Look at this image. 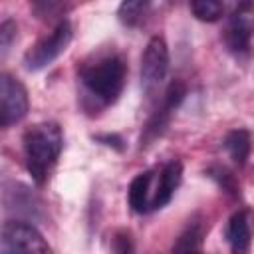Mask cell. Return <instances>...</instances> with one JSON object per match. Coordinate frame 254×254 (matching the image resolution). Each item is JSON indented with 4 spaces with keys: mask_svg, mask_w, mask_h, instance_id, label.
Segmentation results:
<instances>
[{
    "mask_svg": "<svg viewBox=\"0 0 254 254\" xmlns=\"http://www.w3.org/2000/svg\"><path fill=\"white\" fill-rule=\"evenodd\" d=\"M77 79L85 97V107L103 109L113 105L127 79V64L119 52H99L77 69Z\"/></svg>",
    "mask_w": 254,
    "mask_h": 254,
    "instance_id": "obj_1",
    "label": "cell"
},
{
    "mask_svg": "<svg viewBox=\"0 0 254 254\" xmlns=\"http://www.w3.org/2000/svg\"><path fill=\"white\" fill-rule=\"evenodd\" d=\"M24 163L36 185H46L54 165L64 149L62 127L54 121H42L28 127L22 135Z\"/></svg>",
    "mask_w": 254,
    "mask_h": 254,
    "instance_id": "obj_2",
    "label": "cell"
},
{
    "mask_svg": "<svg viewBox=\"0 0 254 254\" xmlns=\"http://www.w3.org/2000/svg\"><path fill=\"white\" fill-rule=\"evenodd\" d=\"M71 36H73V32H71L69 20H65V18L60 20L50 34H46L44 38H40L26 52V56H24L26 69L38 71V69H44L46 65H50L56 58H60L67 50V46L71 42Z\"/></svg>",
    "mask_w": 254,
    "mask_h": 254,
    "instance_id": "obj_3",
    "label": "cell"
},
{
    "mask_svg": "<svg viewBox=\"0 0 254 254\" xmlns=\"http://www.w3.org/2000/svg\"><path fill=\"white\" fill-rule=\"evenodd\" d=\"M0 252H52V246L46 242L42 232L24 222V220H8L0 226Z\"/></svg>",
    "mask_w": 254,
    "mask_h": 254,
    "instance_id": "obj_4",
    "label": "cell"
},
{
    "mask_svg": "<svg viewBox=\"0 0 254 254\" xmlns=\"http://www.w3.org/2000/svg\"><path fill=\"white\" fill-rule=\"evenodd\" d=\"M185 95H187V85H185L181 79L169 83V87H167L165 93H163V99H161L159 107L155 109V113L147 119V123H145V127H143V133H141V139H139L141 149L147 147V145H151L157 137H161V135L165 133V129H167V125H169L173 113H175V111L179 109V105L183 103Z\"/></svg>",
    "mask_w": 254,
    "mask_h": 254,
    "instance_id": "obj_5",
    "label": "cell"
},
{
    "mask_svg": "<svg viewBox=\"0 0 254 254\" xmlns=\"http://www.w3.org/2000/svg\"><path fill=\"white\" fill-rule=\"evenodd\" d=\"M169 71V46L163 36H153L141 56V87L147 95L155 93Z\"/></svg>",
    "mask_w": 254,
    "mask_h": 254,
    "instance_id": "obj_6",
    "label": "cell"
},
{
    "mask_svg": "<svg viewBox=\"0 0 254 254\" xmlns=\"http://www.w3.org/2000/svg\"><path fill=\"white\" fill-rule=\"evenodd\" d=\"M30 109L24 83L10 73H0V129L20 123Z\"/></svg>",
    "mask_w": 254,
    "mask_h": 254,
    "instance_id": "obj_7",
    "label": "cell"
},
{
    "mask_svg": "<svg viewBox=\"0 0 254 254\" xmlns=\"http://www.w3.org/2000/svg\"><path fill=\"white\" fill-rule=\"evenodd\" d=\"M224 42L228 50L236 56L248 54L252 44V2L242 0L230 14L224 32Z\"/></svg>",
    "mask_w": 254,
    "mask_h": 254,
    "instance_id": "obj_8",
    "label": "cell"
},
{
    "mask_svg": "<svg viewBox=\"0 0 254 254\" xmlns=\"http://www.w3.org/2000/svg\"><path fill=\"white\" fill-rule=\"evenodd\" d=\"M181 179H183V165H181V161H175V159L169 161L167 165H163L159 173H155L151 210L163 208L165 204L171 202L175 190L181 185Z\"/></svg>",
    "mask_w": 254,
    "mask_h": 254,
    "instance_id": "obj_9",
    "label": "cell"
},
{
    "mask_svg": "<svg viewBox=\"0 0 254 254\" xmlns=\"http://www.w3.org/2000/svg\"><path fill=\"white\" fill-rule=\"evenodd\" d=\"M224 236H226V242H228L232 252H246L248 250L250 238H252L250 210L248 208H240L228 218L226 228H224Z\"/></svg>",
    "mask_w": 254,
    "mask_h": 254,
    "instance_id": "obj_10",
    "label": "cell"
},
{
    "mask_svg": "<svg viewBox=\"0 0 254 254\" xmlns=\"http://www.w3.org/2000/svg\"><path fill=\"white\" fill-rule=\"evenodd\" d=\"M153 183H155V171L139 173L129 189H127V202L133 212L145 214L151 212V198H153Z\"/></svg>",
    "mask_w": 254,
    "mask_h": 254,
    "instance_id": "obj_11",
    "label": "cell"
},
{
    "mask_svg": "<svg viewBox=\"0 0 254 254\" xmlns=\"http://www.w3.org/2000/svg\"><path fill=\"white\" fill-rule=\"evenodd\" d=\"M250 143H252L250 131L244 129V127H240V129L228 131L222 145H224L228 157H230L238 167H244L246 161H248V157H250Z\"/></svg>",
    "mask_w": 254,
    "mask_h": 254,
    "instance_id": "obj_12",
    "label": "cell"
},
{
    "mask_svg": "<svg viewBox=\"0 0 254 254\" xmlns=\"http://www.w3.org/2000/svg\"><path fill=\"white\" fill-rule=\"evenodd\" d=\"M153 0H121L117 8V18L127 28H137L145 22Z\"/></svg>",
    "mask_w": 254,
    "mask_h": 254,
    "instance_id": "obj_13",
    "label": "cell"
},
{
    "mask_svg": "<svg viewBox=\"0 0 254 254\" xmlns=\"http://www.w3.org/2000/svg\"><path fill=\"white\" fill-rule=\"evenodd\" d=\"M202 240H204V224L202 220H192L177 238V242L173 244V252H192V250H200L202 248Z\"/></svg>",
    "mask_w": 254,
    "mask_h": 254,
    "instance_id": "obj_14",
    "label": "cell"
},
{
    "mask_svg": "<svg viewBox=\"0 0 254 254\" xmlns=\"http://www.w3.org/2000/svg\"><path fill=\"white\" fill-rule=\"evenodd\" d=\"M190 12L200 22H218L224 14V0H189Z\"/></svg>",
    "mask_w": 254,
    "mask_h": 254,
    "instance_id": "obj_15",
    "label": "cell"
},
{
    "mask_svg": "<svg viewBox=\"0 0 254 254\" xmlns=\"http://www.w3.org/2000/svg\"><path fill=\"white\" fill-rule=\"evenodd\" d=\"M16 36H18V24H16L12 18L4 20V22L0 24V58H4V56L10 52V48H12L14 40H16Z\"/></svg>",
    "mask_w": 254,
    "mask_h": 254,
    "instance_id": "obj_16",
    "label": "cell"
},
{
    "mask_svg": "<svg viewBox=\"0 0 254 254\" xmlns=\"http://www.w3.org/2000/svg\"><path fill=\"white\" fill-rule=\"evenodd\" d=\"M208 177H212L224 190H228V192H232V194L238 192V183H236L234 175H232L230 171H226L224 167H210V169H208Z\"/></svg>",
    "mask_w": 254,
    "mask_h": 254,
    "instance_id": "obj_17",
    "label": "cell"
},
{
    "mask_svg": "<svg viewBox=\"0 0 254 254\" xmlns=\"http://www.w3.org/2000/svg\"><path fill=\"white\" fill-rule=\"evenodd\" d=\"M62 4H64V0H30L32 12H34L38 18H42V20L52 18V16L62 8Z\"/></svg>",
    "mask_w": 254,
    "mask_h": 254,
    "instance_id": "obj_18",
    "label": "cell"
},
{
    "mask_svg": "<svg viewBox=\"0 0 254 254\" xmlns=\"http://www.w3.org/2000/svg\"><path fill=\"white\" fill-rule=\"evenodd\" d=\"M113 250H115V252H131V250H133V244H131V236H129V232H117V234H115Z\"/></svg>",
    "mask_w": 254,
    "mask_h": 254,
    "instance_id": "obj_19",
    "label": "cell"
},
{
    "mask_svg": "<svg viewBox=\"0 0 254 254\" xmlns=\"http://www.w3.org/2000/svg\"><path fill=\"white\" fill-rule=\"evenodd\" d=\"M95 141H99V143H103V145H107V147H113V149H117V151L123 149V139H121L119 135H115V133H103V135H97Z\"/></svg>",
    "mask_w": 254,
    "mask_h": 254,
    "instance_id": "obj_20",
    "label": "cell"
}]
</instances>
